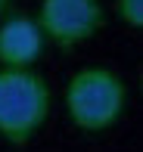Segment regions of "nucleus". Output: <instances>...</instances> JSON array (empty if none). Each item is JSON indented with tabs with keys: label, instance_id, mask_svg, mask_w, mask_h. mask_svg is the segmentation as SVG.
Here are the masks:
<instances>
[{
	"label": "nucleus",
	"instance_id": "f257e3e1",
	"mask_svg": "<svg viewBox=\"0 0 143 152\" xmlns=\"http://www.w3.org/2000/svg\"><path fill=\"white\" fill-rule=\"evenodd\" d=\"M128 106V87L112 68L84 65L65 84V112L75 127L87 134L112 127Z\"/></svg>",
	"mask_w": 143,
	"mask_h": 152
},
{
	"label": "nucleus",
	"instance_id": "f03ea898",
	"mask_svg": "<svg viewBox=\"0 0 143 152\" xmlns=\"http://www.w3.org/2000/svg\"><path fill=\"white\" fill-rule=\"evenodd\" d=\"M50 115V87L34 68L6 72L0 68V140L25 146L34 140Z\"/></svg>",
	"mask_w": 143,
	"mask_h": 152
},
{
	"label": "nucleus",
	"instance_id": "7ed1b4c3",
	"mask_svg": "<svg viewBox=\"0 0 143 152\" xmlns=\"http://www.w3.org/2000/svg\"><path fill=\"white\" fill-rule=\"evenodd\" d=\"M37 28L44 40L56 44L59 50H72L97 37L106 25L103 0H40Z\"/></svg>",
	"mask_w": 143,
	"mask_h": 152
},
{
	"label": "nucleus",
	"instance_id": "20e7f679",
	"mask_svg": "<svg viewBox=\"0 0 143 152\" xmlns=\"http://www.w3.org/2000/svg\"><path fill=\"white\" fill-rule=\"evenodd\" d=\"M44 34L31 16H6L0 22V68L28 72L44 53Z\"/></svg>",
	"mask_w": 143,
	"mask_h": 152
},
{
	"label": "nucleus",
	"instance_id": "39448f33",
	"mask_svg": "<svg viewBox=\"0 0 143 152\" xmlns=\"http://www.w3.org/2000/svg\"><path fill=\"white\" fill-rule=\"evenodd\" d=\"M115 16L128 28H143V0H115Z\"/></svg>",
	"mask_w": 143,
	"mask_h": 152
},
{
	"label": "nucleus",
	"instance_id": "423d86ee",
	"mask_svg": "<svg viewBox=\"0 0 143 152\" xmlns=\"http://www.w3.org/2000/svg\"><path fill=\"white\" fill-rule=\"evenodd\" d=\"M10 3H12V0H0V16H3V12L10 10Z\"/></svg>",
	"mask_w": 143,
	"mask_h": 152
}]
</instances>
